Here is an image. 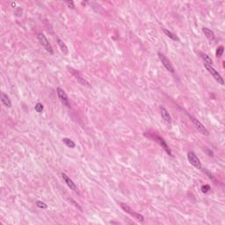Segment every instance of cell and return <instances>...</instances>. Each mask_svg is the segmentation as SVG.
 <instances>
[{
    "instance_id": "1",
    "label": "cell",
    "mask_w": 225,
    "mask_h": 225,
    "mask_svg": "<svg viewBox=\"0 0 225 225\" xmlns=\"http://www.w3.org/2000/svg\"><path fill=\"white\" fill-rule=\"evenodd\" d=\"M145 136H147V137L151 138V139H153L155 142H157L161 147H162L164 150L166 151V153L169 155V156H172V150H170V148H169V146H168V144L166 143V142L164 141V139L162 138L161 136H158L156 133H145Z\"/></svg>"
},
{
    "instance_id": "2",
    "label": "cell",
    "mask_w": 225,
    "mask_h": 225,
    "mask_svg": "<svg viewBox=\"0 0 225 225\" xmlns=\"http://www.w3.org/2000/svg\"><path fill=\"white\" fill-rule=\"evenodd\" d=\"M121 207H122V208L126 213L129 214L131 216H133L134 218H136L138 222H140V223H143V222H144V217H143V215L141 214H139V213L136 212V211H134L128 205H127L125 203H121Z\"/></svg>"
},
{
    "instance_id": "3",
    "label": "cell",
    "mask_w": 225,
    "mask_h": 225,
    "mask_svg": "<svg viewBox=\"0 0 225 225\" xmlns=\"http://www.w3.org/2000/svg\"><path fill=\"white\" fill-rule=\"evenodd\" d=\"M187 114L188 115V117L190 118V120L192 121V122H193V124L195 126V128H197V130L200 132V134H202V135H204V136H208L209 135V132H208V130L204 127V125L200 122L199 120H197L196 118H194V116H192L191 114H189L187 112Z\"/></svg>"
},
{
    "instance_id": "4",
    "label": "cell",
    "mask_w": 225,
    "mask_h": 225,
    "mask_svg": "<svg viewBox=\"0 0 225 225\" xmlns=\"http://www.w3.org/2000/svg\"><path fill=\"white\" fill-rule=\"evenodd\" d=\"M204 66H205V68L207 69V70L213 76V77L220 84V85H222V86H224V78L222 77V76L219 74V72L213 67L212 65H208V64H204Z\"/></svg>"
},
{
    "instance_id": "5",
    "label": "cell",
    "mask_w": 225,
    "mask_h": 225,
    "mask_svg": "<svg viewBox=\"0 0 225 225\" xmlns=\"http://www.w3.org/2000/svg\"><path fill=\"white\" fill-rule=\"evenodd\" d=\"M37 39L38 40H39V42L40 43V45H41L45 50H47L49 53H50L51 55L54 54V51H53V49H52L51 45L50 44V42H49L47 37H46L43 34H41V33H40V34H38Z\"/></svg>"
},
{
    "instance_id": "6",
    "label": "cell",
    "mask_w": 225,
    "mask_h": 225,
    "mask_svg": "<svg viewBox=\"0 0 225 225\" xmlns=\"http://www.w3.org/2000/svg\"><path fill=\"white\" fill-rule=\"evenodd\" d=\"M188 159L189 163L196 169H201V163L199 158L194 151H189L188 153Z\"/></svg>"
},
{
    "instance_id": "7",
    "label": "cell",
    "mask_w": 225,
    "mask_h": 225,
    "mask_svg": "<svg viewBox=\"0 0 225 225\" xmlns=\"http://www.w3.org/2000/svg\"><path fill=\"white\" fill-rule=\"evenodd\" d=\"M56 92H57L58 98L60 99L61 102L63 103L64 106H66L67 107L70 108V100H69V98H68L67 93L64 92V90H63L62 88L58 87L57 89H56Z\"/></svg>"
},
{
    "instance_id": "8",
    "label": "cell",
    "mask_w": 225,
    "mask_h": 225,
    "mask_svg": "<svg viewBox=\"0 0 225 225\" xmlns=\"http://www.w3.org/2000/svg\"><path fill=\"white\" fill-rule=\"evenodd\" d=\"M158 57H159V59H160V61H161V63H163V65L164 66V68L168 70V71H170V72H172V73H174V68H173V66H172V64L171 63V62L169 61V59L165 56H164L163 54L161 53H158Z\"/></svg>"
},
{
    "instance_id": "9",
    "label": "cell",
    "mask_w": 225,
    "mask_h": 225,
    "mask_svg": "<svg viewBox=\"0 0 225 225\" xmlns=\"http://www.w3.org/2000/svg\"><path fill=\"white\" fill-rule=\"evenodd\" d=\"M69 70H70V72H71V74L75 76V78L82 85V86H90V84L88 83L87 81L82 76L80 75L76 70L74 69H72V68H69Z\"/></svg>"
},
{
    "instance_id": "10",
    "label": "cell",
    "mask_w": 225,
    "mask_h": 225,
    "mask_svg": "<svg viewBox=\"0 0 225 225\" xmlns=\"http://www.w3.org/2000/svg\"><path fill=\"white\" fill-rule=\"evenodd\" d=\"M159 111H160V114L162 116L163 120L165 122L171 124L172 123V118H171V115H170V113L168 112V110L164 106H159Z\"/></svg>"
},
{
    "instance_id": "11",
    "label": "cell",
    "mask_w": 225,
    "mask_h": 225,
    "mask_svg": "<svg viewBox=\"0 0 225 225\" xmlns=\"http://www.w3.org/2000/svg\"><path fill=\"white\" fill-rule=\"evenodd\" d=\"M62 177H63V180L65 181V183L67 184V186L70 188V190H73V191H75V192L77 191V187H76V185L75 183H74V181H73L69 176L67 175V174H65V173H63V172H62Z\"/></svg>"
},
{
    "instance_id": "12",
    "label": "cell",
    "mask_w": 225,
    "mask_h": 225,
    "mask_svg": "<svg viewBox=\"0 0 225 225\" xmlns=\"http://www.w3.org/2000/svg\"><path fill=\"white\" fill-rule=\"evenodd\" d=\"M0 99H1V102H2V104L4 106H5L6 107H9V108L12 107V101H11V100L9 99V97L5 93L2 92Z\"/></svg>"
},
{
    "instance_id": "13",
    "label": "cell",
    "mask_w": 225,
    "mask_h": 225,
    "mask_svg": "<svg viewBox=\"0 0 225 225\" xmlns=\"http://www.w3.org/2000/svg\"><path fill=\"white\" fill-rule=\"evenodd\" d=\"M202 32H203L204 35L208 38L209 40H214L215 36H214V32H213L211 29H209L208 27H203L202 28Z\"/></svg>"
},
{
    "instance_id": "14",
    "label": "cell",
    "mask_w": 225,
    "mask_h": 225,
    "mask_svg": "<svg viewBox=\"0 0 225 225\" xmlns=\"http://www.w3.org/2000/svg\"><path fill=\"white\" fill-rule=\"evenodd\" d=\"M57 43H58V46H59L60 50H61V51L63 52V54H64V55H68V53H69V50H68L67 45L63 42L61 39H57Z\"/></svg>"
},
{
    "instance_id": "15",
    "label": "cell",
    "mask_w": 225,
    "mask_h": 225,
    "mask_svg": "<svg viewBox=\"0 0 225 225\" xmlns=\"http://www.w3.org/2000/svg\"><path fill=\"white\" fill-rule=\"evenodd\" d=\"M163 32L164 33V34L169 37L170 39H172V40H175V41H179V38L178 37L176 34H174L173 33H172L171 31H169L168 29H163Z\"/></svg>"
},
{
    "instance_id": "16",
    "label": "cell",
    "mask_w": 225,
    "mask_h": 225,
    "mask_svg": "<svg viewBox=\"0 0 225 225\" xmlns=\"http://www.w3.org/2000/svg\"><path fill=\"white\" fill-rule=\"evenodd\" d=\"M200 57L201 59L205 62L206 64H208V65H212L213 64V60L211 59L210 56H208L207 54H203V53H200Z\"/></svg>"
},
{
    "instance_id": "17",
    "label": "cell",
    "mask_w": 225,
    "mask_h": 225,
    "mask_svg": "<svg viewBox=\"0 0 225 225\" xmlns=\"http://www.w3.org/2000/svg\"><path fill=\"white\" fill-rule=\"evenodd\" d=\"M63 143H65V144H66V146H68L69 148L73 149V148H75L76 147V143L73 142V141H72V140H70V138H63Z\"/></svg>"
},
{
    "instance_id": "18",
    "label": "cell",
    "mask_w": 225,
    "mask_h": 225,
    "mask_svg": "<svg viewBox=\"0 0 225 225\" xmlns=\"http://www.w3.org/2000/svg\"><path fill=\"white\" fill-rule=\"evenodd\" d=\"M34 109H35L36 112H39V113H40V112H42V111H43L44 106H43V105H42L41 103L38 102L37 104H35V106H34Z\"/></svg>"
},
{
    "instance_id": "19",
    "label": "cell",
    "mask_w": 225,
    "mask_h": 225,
    "mask_svg": "<svg viewBox=\"0 0 225 225\" xmlns=\"http://www.w3.org/2000/svg\"><path fill=\"white\" fill-rule=\"evenodd\" d=\"M36 206H37L39 208H42V209L48 208V205H47L45 202L40 201V200H37V201H36Z\"/></svg>"
},
{
    "instance_id": "20",
    "label": "cell",
    "mask_w": 225,
    "mask_h": 225,
    "mask_svg": "<svg viewBox=\"0 0 225 225\" xmlns=\"http://www.w3.org/2000/svg\"><path fill=\"white\" fill-rule=\"evenodd\" d=\"M224 46H220V47H218V48H217V50H216V52H215L216 56H217V57L222 56H223V54H224Z\"/></svg>"
},
{
    "instance_id": "21",
    "label": "cell",
    "mask_w": 225,
    "mask_h": 225,
    "mask_svg": "<svg viewBox=\"0 0 225 225\" xmlns=\"http://www.w3.org/2000/svg\"><path fill=\"white\" fill-rule=\"evenodd\" d=\"M210 189H211V188H210L209 185H204V186L201 187V192L204 193V194H207Z\"/></svg>"
},
{
    "instance_id": "22",
    "label": "cell",
    "mask_w": 225,
    "mask_h": 225,
    "mask_svg": "<svg viewBox=\"0 0 225 225\" xmlns=\"http://www.w3.org/2000/svg\"><path fill=\"white\" fill-rule=\"evenodd\" d=\"M65 4H66V5H67L68 7H70V8H71V9H74V8H75V4H74V2H73V1H66Z\"/></svg>"
},
{
    "instance_id": "23",
    "label": "cell",
    "mask_w": 225,
    "mask_h": 225,
    "mask_svg": "<svg viewBox=\"0 0 225 225\" xmlns=\"http://www.w3.org/2000/svg\"><path fill=\"white\" fill-rule=\"evenodd\" d=\"M206 151H207V152H208V156H210V157H213V152H212V151H210L209 150H207Z\"/></svg>"
},
{
    "instance_id": "24",
    "label": "cell",
    "mask_w": 225,
    "mask_h": 225,
    "mask_svg": "<svg viewBox=\"0 0 225 225\" xmlns=\"http://www.w3.org/2000/svg\"><path fill=\"white\" fill-rule=\"evenodd\" d=\"M12 5H13V6H15V3H12Z\"/></svg>"
}]
</instances>
